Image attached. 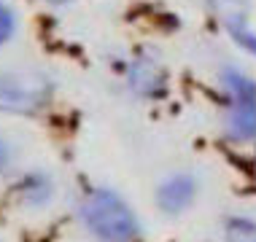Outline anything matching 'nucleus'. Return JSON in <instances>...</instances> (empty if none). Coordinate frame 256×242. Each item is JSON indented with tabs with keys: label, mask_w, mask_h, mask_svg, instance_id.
<instances>
[{
	"label": "nucleus",
	"mask_w": 256,
	"mask_h": 242,
	"mask_svg": "<svg viewBox=\"0 0 256 242\" xmlns=\"http://www.w3.org/2000/svg\"><path fill=\"white\" fill-rule=\"evenodd\" d=\"M81 218L86 229L100 242H132L138 221L130 207L110 191H92L81 205Z\"/></svg>",
	"instance_id": "f257e3e1"
},
{
	"label": "nucleus",
	"mask_w": 256,
	"mask_h": 242,
	"mask_svg": "<svg viewBox=\"0 0 256 242\" xmlns=\"http://www.w3.org/2000/svg\"><path fill=\"white\" fill-rule=\"evenodd\" d=\"M210 5V11L216 13L224 24L238 22V19H248V5L251 0H205Z\"/></svg>",
	"instance_id": "0eeeda50"
},
{
	"label": "nucleus",
	"mask_w": 256,
	"mask_h": 242,
	"mask_svg": "<svg viewBox=\"0 0 256 242\" xmlns=\"http://www.w3.org/2000/svg\"><path fill=\"white\" fill-rule=\"evenodd\" d=\"M226 242H256V224L232 218L226 224Z\"/></svg>",
	"instance_id": "1a4fd4ad"
},
{
	"label": "nucleus",
	"mask_w": 256,
	"mask_h": 242,
	"mask_svg": "<svg viewBox=\"0 0 256 242\" xmlns=\"http://www.w3.org/2000/svg\"><path fill=\"white\" fill-rule=\"evenodd\" d=\"M52 94V81L44 73H0V113H32Z\"/></svg>",
	"instance_id": "7ed1b4c3"
},
{
	"label": "nucleus",
	"mask_w": 256,
	"mask_h": 242,
	"mask_svg": "<svg viewBox=\"0 0 256 242\" xmlns=\"http://www.w3.org/2000/svg\"><path fill=\"white\" fill-rule=\"evenodd\" d=\"M127 81H130V89L140 97H154L162 92L164 86V70L159 67V62L148 59V57H140L132 62L127 73Z\"/></svg>",
	"instance_id": "39448f33"
},
{
	"label": "nucleus",
	"mask_w": 256,
	"mask_h": 242,
	"mask_svg": "<svg viewBox=\"0 0 256 242\" xmlns=\"http://www.w3.org/2000/svg\"><path fill=\"white\" fill-rule=\"evenodd\" d=\"M194 178L189 175V172H178V175L168 178L162 186H159L156 191V205L162 207L164 213H170V216H176V213L186 210V207L192 205V199H194Z\"/></svg>",
	"instance_id": "20e7f679"
},
{
	"label": "nucleus",
	"mask_w": 256,
	"mask_h": 242,
	"mask_svg": "<svg viewBox=\"0 0 256 242\" xmlns=\"http://www.w3.org/2000/svg\"><path fill=\"white\" fill-rule=\"evenodd\" d=\"M8 162H11V148H8V143L0 137V172L8 167Z\"/></svg>",
	"instance_id": "9b49d317"
},
{
	"label": "nucleus",
	"mask_w": 256,
	"mask_h": 242,
	"mask_svg": "<svg viewBox=\"0 0 256 242\" xmlns=\"http://www.w3.org/2000/svg\"><path fill=\"white\" fill-rule=\"evenodd\" d=\"M221 84L230 94V113H226V135L232 140H254L256 137V81L243 70L226 67L221 73Z\"/></svg>",
	"instance_id": "f03ea898"
},
{
	"label": "nucleus",
	"mask_w": 256,
	"mask_h": 242,
	"mask_svg": "<svg viewBox=\"0 0 256 242\" xmlns=\"http://www.w3.org/2000/svg\"><path fill=\"white\" fill-rule=\"evenodd\" d=\"M16 191L27 205H44L46 199L52 197V183H49V178H44V175H27L24 181L19 183Z\"/></svg>",
	"instance_id": "423d86ee"
},
{
	"label": "nucleus",
	"mask_w": 256,
	"mask_h": 242,
	"mask_svg": "<svg viewBox=\"0 0 256 242\" xmlns=\"http://www.w3.org/2000/svg\"><path fill=\"white\" fill-rule=\"evenodd\" d=\"M16 32V13L11 11V5L0 3V46H6Z\"/></svg>",
	"instance_id": "9d476101"
},
{
	"label": "nucleus",
	"mask_w": 256,
	"mask_h": 242,
	"mask_svg": "<svg viewBox=\"0 0 256 242\" xmlns=\"http://www.w3.org/2000/svg\"><path fill=\"white\" fill-rule=\"evenodd\" d=\"M224 27H226V32H230L232 40L243 48V51H248L251 57H256V32L251 30L248 19H238V22H230Z\"/></svg>",
	"instance_id": "6e6552de"
},
{
	"label": "nucleus",
	"mask_w": 256,
	"mask_h": 242,
	"mask_svg": "<svg viewBox=\"0 0 256 242\" xmlns=\"http://www.w3.org/2000/svg\"><path fill=\"white\" fill-rule=\"evenodd\" d=\"M44 3H49V5H65V3H70V0H44Z\"/></svg>",
	"instance_id": "f8f14e48"
}]
</instances>
